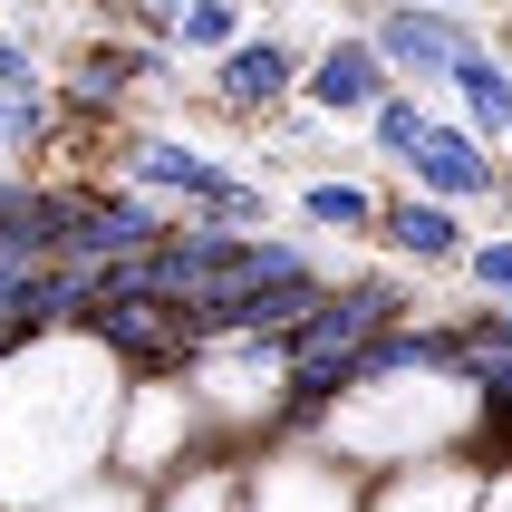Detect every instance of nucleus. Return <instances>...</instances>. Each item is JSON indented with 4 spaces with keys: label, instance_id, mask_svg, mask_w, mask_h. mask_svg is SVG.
<instances>
[{
    "label": "nucleus",
    "instance_id": "nucleus-2",
    "mask_svg": "<svg viewBox=\"0 0 512 512\" xmlns=\"http://www.w3.org/2000/svg\"><path fill=\"white\" fill-rule=\"evenodd\" d=\"M300 68H310V49L290 39V29H242L223 58H203L194 87L213 97V116H232V126H271V116L300 107Z\"/></svg>",
    "mask_w": 512,
    "mask_h": 512
},
{
    "label": "nucleus",
    "instance_id": "nucleus-3",
    "mask_svg": "<svg viewBox=\"0 0 512 512\" xmlns=\"http://www.w3.org/2000/svg\"><path fill=\"white\" fill-rule=\"evenodd\" d=\"M87 339L107 348L126 377H184L194 348H203V329H194L184 300H165V290H107V300L87 310Z\"/></svg>",
    "mask_w": 512,
    "mask_h": 512
},
{
    "label": "nucleus",
    "instance_id": "nucleus-12",
    "mask_svg": "<svg viewBox=\"0 0 512 512\" xmlns=\"http://www.w3.org/2000/svg\"><path fill=\"white\" fill-rule=\"evenodd\" d=\"M145 512H242V455H194L184 474L145 484Z\"/></svg>",
    "mask_w": 512,
    "mask_h": 512
},
{
    "label": "nucleus",
    "instance_id": "nucleus-17",
    "mask_svg": "<svg viewBox=\"0 0 512 512\" xmlns=\"http://www.w3.org/2000/svg\"><path fill=\"white\" fill-rule=\"evenodd\" d=\"M464 300H512V223L503 232H474V252H464Z\"/></svg>",
    "mask_w": 512,
    "mask_h": 512
},
{
    "label": "nucleus",
    "instance_id": "nucleus-20",
    "mask_svg": "<svg viewBox=\"0 0 512 512\" xmlns=\"http://www.w3.org/2000/svg\"><path fill=\"white\" fill-rule=\"evenodd\" d=\"M0 87H49V58L29 39H0Z\"/></svg>",
    "mask_w": 512,
    "mask_h": 512
},
{
    "label": "nucleus",
    "instance_id": "nucleus-15",
    "mask_svg": "<svg viewBox=\"0 0 512 512\" xmlns=\"http://www.w3.org/2000/svg\"><path fill=\"white\" fill-rule=\"evenodd\" d=\"M58 116L68 107H49V87H0V165H39L58 145Z\"/></svg>",
    "mask_w": 512,
    "mask_h": 512
},
{
    "label": "nucleus",
    "instance_id": "nucleus-19",
    "mask_svg": "<svg viewBox=\"0 0 512 512\" xmlns=\"http://www.w3.org/2000/svg\"><path fill=\"white\" fill-rule=\"evenodd\" d=\"M29 271H39L29 252H0V358H10V348H29V329H20V290H29Z\"/></svg>",
    "mask_w": 512,
    "mask_h": 512
},
{
    "label": "nucleus",
    "instance_id": "nucleus-11",
    "mask_svg": "<svg viewBox=\"0 0 512 512\" xmlns=\"http://www.w3.org/2000/svg\"><path fill=\"white\" fill-rule=\"evenodd\" d=\"M377 203H387V184H368L358 165H329V174H300V184H290L300 232H348V242H368V232H377Z\"/></svg>",
    "mask_w": 512,
    "mask_h": 512
},
{
    "label": "nucleus",
    "instance_id": "nucleus-14",
    "mask_svg": "<svg viewBox=\"0 0 512 512\" xmlns=\"http://www.w3.org/2000/svg\"><path fill=\"white\" fill-rule=\"evenodd\" d=\"M426 126H435V97H426V87H387V97L368 107V126H358V145H368L377 165H406Z\"/></svg>",
    "mask_w": 512,
    "mask_h": 512
},
{
    "label": "nucleus",
    "instance_id": "nucleus-21",
    "mask_svg": "<svg viewBox=\"0 0 512 512\" xmlns=\"http://www.w3.org/2000/svg\"><path fill=\"white\" fill-rule=\"evenodd\" d=\"M116 10L136 20V39H165V20H174V10H184V0H116Z\"/></svg>",
    "mask_w": 512,
    "mask_h": 512
},
{
    "label": "nucleus",
    "instance_id": "nucleus-10",
    "mask_svg": "<svg viewBox=\"0 0 512 512\" xmlns=\"http://www.w3.org/2000/svg\"><path fill=\"white\" fill-rule=\"evenodd\" d=\"M474 503H484V464H474V455H455V464L416 455V464H397L358 512H474Z\"/></svg>",
    "mask_w": 512,
    "mask_h": 512
},
{
    "label": "nucleus",
    "instance_id": "nucleus-6",
    "mask_svg": "<svg viewBox=\"0 0 512 512\" xmlns=\"http://www.w3.org/2000/svg\"><path fill=\"white\" fill-rule=\"evenodd\" d=\"M397 184H416V194H445V203H503L512 194V174H503V145H484L464 116H445L435 107V126L416 136V155L397 165Z\"/></svg>",
    "mask_w": 512,
    "mask_h": 512
},
{
    "label": "nucleus",
    "instance_id": "nucleus-7",
    "mask_svg": "<svg viewBox=\"0 0 512 512\" xmlns=\"http://www.w3.org/2000/svg\"><path fill=\"white\" fill-rule=\"evenodd\" d=\"M387 87H397V68L377 58L368 20H348V29H329V39L310 49V68H300V107H319L329 126H348V136H358V126H368V107L387 97Z\"/></svg>",
    "mask_w": 512,
    "mask_h": 512
},
{
    "label": "nucleus",
    "instance_id": "nucleus-9",
    "mask_svg": "<svg viewBox=\"0 0 512 512\" xmlns=\"http://www.w3.org/2000/svg\"><path fill=\"white\" fill-rule=\"evenodd\" d=\"M445 116H464L484 145H512V58H503V39H474V49L445 68Z\"/></svg>",
    "mask_w": 512,
    "mask_h": 512
},
{
    "label": "nucleus",
    "instance_id": "nucleus-13",
    "mask_svg": "<svg viewBox=\"0 0 512 512\" xmlns=\"http://www.w3.org/2000/svg\"><path fill=\"white\" fill-rule=\"evenodd\" d=\"M455 339H464V377L474 387H512V300H474V310L455 319Z\"/></svg>",
    "mask_w": 512,
    "mask_h": 512
},
{
    "label": "nucleus",
    "instance_id": "nucleus-4",
    "mask_svg": "<svg viewBox=\"0 0 512 512\" xmlns=\"http://www.w3.org/2000/svg\"><path fill=\"white\" fill-rule=\"evenodd\" d=\"M368 39H377V58L397 68V87H445V68H455L474 39H493L464 0H377L368 10Z\"/></svg>",
    "mask_w": 512,
    "mask_h": 512
},
{
    "label": "nucleus",
    "instance_id": "nucleus-5",
    "mask_svg": "<svg viewBox=\"0 0 512 512\" xmlns=\"http://www.w3.org/2000/svg\"><path fill=\"white\" fill-rule=\"evenodd\" d=\"M377 252L397 261V271H416V281H455L464 271V252H474V223H464V203H445V194H387L377 203V232H368Z\"/></svg>",
    "mask_w": 512,
    "mask_h": 512
},
{
    "label": "nucleus",
    "instance_id": "nucleus-18",
    "mask_svg": "<svg viewBox=\"0 0 512 512\" xmlns=\"http://www.w3.org/2000/svg\"><path fill=\"white\" fill-rule=\"evenodd\" d=\"M39 512H145V484H126V474H87V484L49 493Z\"/></svg>",
    "mask_w": 512,
    "mask_h": 512
},
{
    "label": "nucleus",
    "instance_id": "nucleus-16",
    "mask_svg": "<svg viewBox=\"0 0 512 512\" xmlns=\"http://www.w3.org/2000/svg\"><path fill=\"white\" fill-rule=\"evenodd\" d=\"M242 29H252V0H184V10L165 20V39H174V58L203 68V58H223Z\"/></svg>",
    "mask_w": 512,
    "mask_h": 512
},
{
    "label": "nucleus",
    "instance_id": "nucleus-1",
    "mask_svg": "<svg viewBox=\"0 0 512 512\" xmlns=\"http://www.w3.org/2000/svg\"><path fill=\"white\" fill-rule=\"evenodd\" d=\"M194 455H213L194 387H184V377H126V397H116V445H107V464L126 474V484H165V474H184Z\"/></svg>",
    "mask_w": 512,
    "mask_h": 512
},
{
    "label": "nucleus",
    "instance_id": "nucleus-8",
    "mask_svg": "<svg viewBox=\"0 0 512 512\" xmlns=\"http://www.w3.org/2000/svg\"><path fill=\"white\" fill-rule=\"evenodd\" d=\"M223 174H232L223 155H203V145L165 136V126H145V136H126V145H116V184H136V194L174 203V213H203Z\"/></svg>",
    "mask_w": 512,
    "mask_h": 512
}]
</instances>
